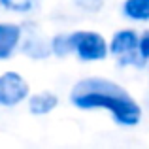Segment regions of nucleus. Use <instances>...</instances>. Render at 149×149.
I'll list each match as a JSON object with an SVG mask.
<instances>
[{
	"mask_svg": "<svg viewBox=\"0 0 149 149\" xmlns=\"http://www.w3.org/2000/svg\"><path fill=\"white\" fill-rule=\"evenodd\" d=\"M79 10L83 11H91V13H96V11L102 10L104 6V0H72Z\"/></svg>",
	"mask_w": 149,
	"mask_h": 149,
	"instance_id": "obj_11",
	"label": "nucleus"
},
{
	"mask_svg": "<svg viewBox=\"0 0 149 149\" xmlns=\"http://www.w3.org/2000/svg\"><path fill=\"white\" fill-rule=\"evenodd\" d=\"M42 0H0V6L13 13H30L40 6Z\"/></svg>",
	"mask_w": 149,
	"mask_h": 149,
	"instance_id": "obj_9",
	"label": "nucleus"
},
{
	"mask_svg": "<svg viewBox=\"0 0 149 149\" xmlns=\"http://www.w3.org/2000/svg\"><path fill=\"white\" fill-rule=\"evenodd\" d=\"M138 42H140V34L134 29L117 30L111 36V40L108 42V51L113 57H117V62L121 66L142 68V66L147 64V61H143L142 55L138 53Z\"/></svg>",
	"mask_w": 149,
	"mask_h": 149,
	"instance_id": "obj_2",
	"label": "nucleus"
},
{
	"mask_svg": "<svg viewBox=\"0 0 149 149\" xmlns=\"http://www.w3.org/2000/svg\"><path fill=\"white\" fill-rule=\"evenodd\" d=\"M70 102L77 109H106L121 127H136L142 121V108L134 96L111 79L85 77L70 91Z\"/></svg>",
	"mask_w": 149,
	"mask_h": 149,
	"instance_id": "obj_1",
	"label": "nucleus"
},
{
	"mask_svg": "<svg viewBox=\"0 0 149 149\" xmlns=\"http://www.w3.org/2000/svg\"><path fill=\"white\" fill-rule=\"evenodd\" d=\"M58 106V96L51 91H42L29 96V111L32 115H47Z\"/></svg>",
	"mask_w": 149,
	"mask_h": 149,
	"instance_id": "obj_6",
	"label": "nucleus"
},
{
	"mask_svg": "<svg viewBox=\"0 0 149 149\" xmlns=\"http://www.w3.org/2000/svg\"><path fill=\"white\" fill-rule=\"evenodd\" d=\"M138 53L142 55V58H143V61H149V30H143V32L140 34Z\"/></svg>",
	"mask_w": 149,
	"mask_h": 149,
	"instance_id": "obj_12",
	"label": "nucleus"
},
{
	"mask_svg": "<svg viewBox=\"0 0 149 149\" xmlns=\"http://www.w3.org/2000/svg\"><path fill=\"white\" fill-rule=\"evenodd\" d=\"M123 15L134 23L149 21V0H125Z\"/></svg>",
	"mask_w": 149,
	"mask_h": 149,
	"instance_id": "obj_7",
	"label": "nucleus"
},
{
	"mask_svg": "<svg viewBox=\"0 0 149 149\" xmlns=\"http://www.w3.org/2000/svg\"><path fill=\"white\" fill-rule=\"evenodd\" d=\"M49 49H51V55H57V57H68V55H72L68 34H57V36H53L49 42Z\"/></svg>",
	"mask_w": 149,
	"mask_h": 149,
	"instance_id": "obj_10",
	"label": "nucleus"
},
{
	"mask_svg": "<svg viewBox=\"0 0 149 149\" xmlns=\"http://www.w3.org/2000/svg\"><path fill=\"white\" fill-rule=\"evenodd\" d=\"M23 40V29L17 23L0 21V61H8L15 55Z\"/></svg>",
	"mask_w": 149,
	"mask_h": 149,
	"instance_id": "obj_5",
	"label": "nucleus"
},
{
	"mask_svg": "<svg viewBox=\"0 0 149 149\" xmlns=\"http://www.w3.org/2000/svg\"><path fill=\"white\" fill-rule=\"evenodd\" d=\"M30 85L19 72L0 74V108H15L29 98Z\"/></svg>",
	"mask_w": 149,
	"mask_h": 149,
	"instance_id": "obj_4",
	"label": "nucleus"
},
{
	"mask_svg": "<svg viewBox=\"0 0 149 149\" xmlns=\"http://www.w3.org/2000/svg\"><path fill=\"white\" fill-rule=\"evenodd\" d=\"M72 53L83 62H96L108 57V42L104 36L93 30H76L68 34Z\"/></svg>",
	"mask_w": 149,
	"mask_h": 149,
	"instance_id": "obj_3",
	"label": "nucleus"
},
{
	"mask_svg": "<svg viewBox=\"0 0 149 149\" xmlns=\"http://www.w3.org/2000/svg\"><path fill=\"white\" fill-rule=\"evenodd\" d=\"M23 51L32 58H45V57L51 55L49 44H45L44 40H40V38H26V40L23 42Z\"/></svg>",
	"mask_w": 149,
	"mask_h": 149,
	"instance_id": "obj_8",
	"label": "nucleus"
},
{
	"mask_svg": "<svg viewBox=\"0 0 149 149\" xmlns=\"http://www.w3.org/2000/svg\"><path fill=\"white\" fill-rule=\"evenodd\" d=\"M147 68H149V61H147Z\"/></svg>",
	"mask_w": 149,
	"mask_h": 149,
	"instance_id": "obj_13",
	"label": "nucleus"
}]
</instances>
